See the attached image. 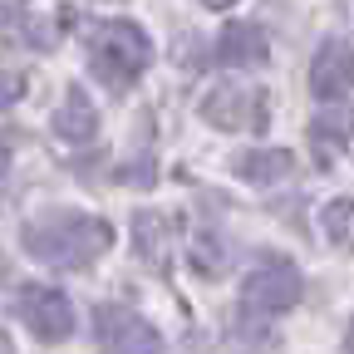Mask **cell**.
I'll list each match as a JSON object with an SVG mask.
<instances>
[{"label": "cell", "instance_id": "7", "mask_svg": "<svg viewBox=\"0 0 354 354\" xmlns=\"http://www.w3.org/2000/svg\"><path fill=\"white\" fill-rule=\"evenodd\" d=\"M310 88H315V99H325V104H339L349 88H354V50H349L344 39H325L320 50H315Z\"/></svg>", "mask_w": 354, "mask_h": 354}, {"label": "cell", "instance_id": "13", "mask_svg": "<svg viewBox=\"0 0 354 354\" xmlns=\"http://www.w3.org/2000/svg\"><path fill=\"white\" fill-rule=\"evenodd\" d=\"M25 39L35 44V50H55V44H59V25L50 15H30L25 20Z\"/></svg>", "mask_w": 354, "mask_h": 354}, {"label": "cell", "instance_id": "15", "mask_svg": "<svg viewBox=\"0 0 354 354\" xmlns=\"http://www.w3.org/2000/svg\"><path fill=\"white\" fill-rule=\"evenodd\" d=\"M10 10H20V0H0V20H6Z\"/></svg>", "mask_w": 354, "mask_h": 354}, {"label": "cell", "instance_id": "4", "mask_svg": "<svg viewBox=\"0 0 354 354\" xmlns=\"http://www.w3.org/2000/svg\"><path fill=\"white\" fill-rule=\"evenodd\" d=\"M300 295H305V281H300V271L290 261H266L241 281L246 315H286V310L300 305Z\"/></svg>", "mask_w": 354, "mask_h": 354}, {"label": "cell", "instance_id": "9", "mask_svg": "<svg viewBox=\"0 0 354 354\" xmlns=\"http://www.w3.org/2000/svg\"><path fill=\"white\" fill-rule=\"evenodd\" d=\"M94 128H99V109H94V99H88V88L69 84L64 88V104L55 109V133L69 138V143H88V138H94Z\"/></svg>", "mask_w": 354, "mask_h": 354}, {"label": "cell", "instance_id": "6", "mask_svg": "<svg viewBox=\"0 0 354 354\" xmlns=\"http://www.w3.org/2000/svg\"><path fill=\"white\" fill-rule=\"evenodd\" d=\"M15 315L30 325L35 339L59 344V339L74 335V305H69L64 290H50V286H25V290H20V305H15Z\"/></svg>", "mask_w": 354, "mask_h": 354}, {"label": "cell", "instance_id": "16", "mask_svg": "<svg viewBox=\"0 0 354 354\" xmlns=\"http://www.w3.org/2000/svg\"><path fill=\"white\" fill-rule=\"evenodd\" d=\"M0 354H15V344H10V335L0 330Z\"/></svg>", "mask_w": 354, "mask_h": 354}, {"label": "cell", "instance_id": "11", "mask_svg": "<svg viewBox=\"0 0 354 354\" xmlns=\"http://www.w3.org/2000/svg\"><path fill=\"white\" fill-rule=\"evenodd\" d=\"M290 172H295V153L290 148H251V153L236 158V177H246V183H256V187L286 183Z\"/></svg>", "mask_w": 354, "mask_h": 354}, {"label": "cell", "instance_id": "2", "mask_svg": "<svg viewBox=\"0 0 354 354\" xmlns=\"http://www.w3.org/2000/svg\"><path fill=\"white\" fill-rule=\"evenodd\" d=\"M84 50H88V69L104 88L113 94H128L133 84L143 79V69L153 64V39L143 35V25L133 20H104L84 35Z\"/></svg>", "mask_w": 354, "mask_h": 354}, {"label": "cell", "instance_id": "5", "mask_svg": "<svg viewBox=\"0 0 354 354\" xmlns=\"http://www.w3.org/2000/svg\"><path fill=\"white\" fill-rule=\"evenodd\" d=\"M99 349L104 354H162V335L138 315V310L123 305H99Z\"/></svg>", "mask_w": 354, "mask_h": 354}, {"label": "cell", "instance_id": "17", "mask_svg": "<svg viewBox=\"0 0 354 354\" xmlns=\"http://www.w3.org/2000/svg\"><path fill=\"white\" fill-rule=\"evenodd\" d=\"M202 6H212V10H227V6H236V0H202Z\"/></svg>", "mask_w": 354, "mask_h": 354}, {"label": "cell", "instance_id": "10", "mask_svg": "<svg viewBox=\"0 0 354 354\" xmlns=\"http://www.w3.org/2000/svg\"><path fill=\"white\" fill-rule=\"evenodd\" d=\"M133 246H138V256L153 266V271H167L172 261V227L162 212H138L133 216Z\"/></svg>", "mask_w": 354, "mask_h": 354}, {"label": "cell", "instance_id": "1", "mask_svg": "<svg viewBox=\"0 0 354 354\" xmlns=\"http://www.w3.org/2000/svg\"><path fill=\"white\" fill-rule=\"evenodd\" d=\"M25 251L44 266H59V271H84L88 261H99L113 246V227L104 216H84V212H55L44 221L25 227Z\"/></svg>", "mask_w": 354, "mask_h": 354}, {"label": "cell", "instance_id": "12", "mask_svg": "<svg viewBox=\"0 0 354 354\" xmlns=\"http://www.w3.org/2000/svg\"><path fill=\"white\" fill-rule=\"evenodd\" d=\"M320 227H325V241L335 246H354V197H339V202H325L320 212Z\"/></svg>", "mask_w": 354, "mask_h": 354}, {"label": "cell", "instance_id": "3", "mask_svg": "<svg viewBox=\"0 0 354 354\" xmlns=\"http://www.w3.org/2000/svg\"><path fill=\"white\" fill-rule=\"evenodd\" d=\"M202 118L221 133H261L271 123V94L261 84H212L202 94Z\"/></svg>", "mask_w": 354, "mask_h": 354}, {"label": "cell", "instance_id": "14", "mask_svg": "<svg viewBox=\"0 0 354 354\" xmlns=\"http://www.w3.org/2000/svg\"><path fill=\"white\" fill-rule=\"evenodd\" d=\"M25 94V69H0V109H10Z\"/></svg>", "mask_w": 354, "mask_h": 354}, {"label": "cell", "instance_id": "8", "mask_svg": "<svg viewBox=\"0 0 354 354\" xmlns=\"http://www.w3.org/2000/svg\"><path fill=\"white\" fill-rule=\"evenodd\" d=\"M212 59L221 69H261L266 59H271V39H266L261 25H227L216 39Z\"/></svg>", "mask_w": 354, "mask_h": 354}]
</instances>
